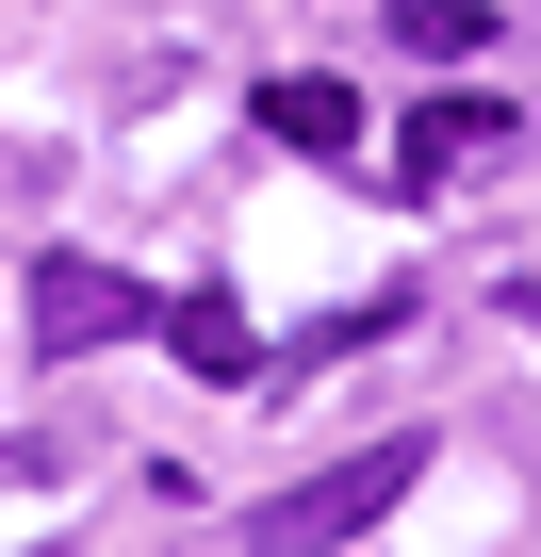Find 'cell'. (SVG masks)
Masks as SVG:
<instances>
[{"mask_svg":"<svg viewBox=\"0 0 541 557\" xmlns=\"http://www.w3.org/2000/svg\"><path fill=\"white\" fill-rule=\"evenodd\" d=\"M410 475H427V443H361V459H329V475H296V492H262V508H246V541H262V557L361 541V524H378V508H394Z\"/></svg>","mask_w":541,"mask_h":557,"instance_id":"1","label":"cell"},{"mask_svg":"<svg viewBox=\"0 0 541 557\" xmlns=\"http://www.w3.org/2000/svg\"><path fill=\"white\" fill-rule=\"evenodd\" d=\"M164 296H148V278H115V262H34V345L50 361H83V345H132Z\"/></svg>","mask_w":541,"mask_h":557,"instance_id":"2","label":"cell"},{"mask_svg":"<svg viewBox=\"0 0 541 557\" xmlns=\"http://www.w3.org/2000/svg\"><path fill=\"white\" fill-rule=\"evenodd\" d=\"M492 132H508V115H492V99H427V115H410V132H394V181H410V197H427V181H459V164H492Z\"/></svg>","mask_w":541,"mask_h":557,"instance_id":"3","label":"cell"},{"mask_svg":"<svg viewBox=\"0 0 541 557\" xmlns=\"http://www.w3.org/2000/svg\"><path fill=\"white\" fill-rule=\"evenodd\" d=\"M262 132H280V148H361V99L329 66H296V83H262Z\"/></svg>","mask_w":541,"mask_h":557,"instance_id":"4","label":"cell"},{"mask_svg":"<svg viewBox=\"0 0 541 557\" xmlns=\"http://www.w3.org/2000/svg\"><path fill=\"white\" fill-rule=\"evenodd\" d=\"M148 329H164V345H181V361H197V377H246V361H262V345H246V312H230V296H164V312H148Z\"/></svg>","mask_w":541,"mask_h":557,"instance_id":"5","label":"cell"},{"mask_svg":"<svg viewBox=\"0 0 541 557\" xmlns=\"http://www.w3.org/2000/svg\"><path fill=\"white\" fill-rule=\"evenodd\" d=\"M394 50H427V66H476V50H492V17H476V0H394Z\"/></svg>","mask_w":541,"mask_h":557,"instance_id":"6","label":"cell"}]
</instances>
